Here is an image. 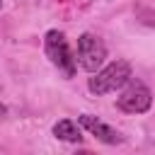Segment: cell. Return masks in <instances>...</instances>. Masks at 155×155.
<instances>
[{
    "label": "cell",
    "instance_id": "1",
    "mask_svg": "<svg viewBox=\"0 0 155 155\" xmlns=\"http://www.w3.org/2000/svg\"><path fill=\"white\" fill-rule=\"evenodd\" d=\"M128 80H131V63L121 58V61H114V63L99 68L97 75L90 78L87 87L92 94H107V92H116L119 87L128 85Z\"/></svg>",
    "mask_w": 155,
    "mask_h": 155
},
{
    "label": "cell",
    "instance_id": "9",
    "mask_svg": "<svg viewBox=\"0 0 155 155\" xmlns=\"http://www.w3.org/2000/svg\"><path fill=\"white\" fill-rule=\"evenodd\" d=\"M0 7H2V0H0Z\"/></svg>",
    "mask_w": 155,
    "mask_h": 155
},
{
    "label": "cell",
    "instance_id": "4",
    "mask_svg": "<svg viewBox=\"0 0 155 155\" xmlns=\"http://www.w3.org/2000/svg\"><path fill=\"white\" fill-rule=\"evenodd\" d=\"M150 104H153V94L138 80H128V87L116 99V107L121 111H126V114H143V111L150 109Z\"/></svg>",
    "mask_w": 155,
    "mask_h": 155
},
{
    "label": "cell",
    "instance_id": "7",
    "mask_svg": "<svg viewBox=\"0 0 155 155\" xmlns=\"http://www.w3.org/2000/svg\"><path fill=\"white\" fill-rule=\"evenodd\" d=\"M136 19H138L140 24L155 27V10H153V7H136Z\"/></svg>",
    "mask_w": 155,
    "mask_h": 155
},
{
    "label": "cell",
    "instance_id": "3",
    "mask_svg": "<svg viewBox=\"0 0 155 155\" xmlns=\"http://www.w3.org/2000/svg\"><path fill=\"white\" fill-rule=\"evenodd\" d=\"M44 51H46V56L51 58L53 65H58L61 70H65L68 78L75 73V56L70 53L68 41H65V36H63L61 31L51 29V31L46 34V39H44Z\"/></svg>",
    "mask_w": 155,
    "mask_h": 155
},
{
    "label": "cell",
    "instance_id": "8",
    "mask_svg": "<svg viewBox=\"0 0 155 155\" xmlns=\"http://www.w3.org/2000/svg\"><path fill=\"white\" fill-rule=\"evenodd\" d=\"M5 114H7V107H5V104H0V119H2Z\"/></svg>",
    "mask_w": 155,
    "mask_h": 155
},
{
    "label": "cell",
    "instance_id": "2",
    "mask_svg": "<svg viewBox=\"0 0 155 155\" xmlns=\"http://www.w3.org/2000/svg\"><path fill=\"white\" fill-rule=\"evenodd\" d=\"M104 58H107V46H104V41H102L99 36H94V34H82V36L78 39L75 61H78V65H80L82 70L97 73V70L102 68Z\"/></svg>",
    "mask_w": 155,
    "mask_h": 155
},
{
    "label": "cell",
    "instance_id": "6",
    "mask_svg": "<svg viewBox=\"0 0 155 155\" xmlns=\"http://www.w3.org/2000/svg\"><path fill=\"white\" fill-rule=\"evenodd\" d=\"M53 136H56L58 140H68V143H78V140L82 138L78 124L70 121V119H61V121L53 126Z\"/></svg>",
    "mask_w": 155,
    "mask_h": 155
},
{
    "label": "cell",
    "instance_id": "5",
    "mask_svg": "<svg viewBox=\"0 0 155 155\" xmlns=\"http://www.w3.org/2000/svg\"><path fill=\"white\" fill-rule=\"evenodd\" d=\"M78 121H80L82 128H87L97 140H102V143H107V145H119V143H124V136H121L119 131H114L111 126H107L104 121H99V119L92 116V114H82V116H78Z\"/></svg>",
    "mask_w": 155,
    "mask_h": 155
}]
</instances>
